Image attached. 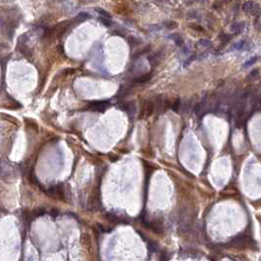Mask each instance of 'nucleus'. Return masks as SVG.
Wrapping results in <instances>:
<instances>
[{
	"label": "nucleus",
	"mask_w": 261,
	"mask_h": 261,
	"mask_svg": "<svg viewBox=\"0 0 261 261\" xmlns=\"http://www.w3.org/2000/svg\"><path fill=\"white\" fill-rule=\"evenodd\" d=\"M128 42L130 43V45L132 46V47H134V46H138L139 44H141V40H139V39L136 38V37H128Z\"/></svg>",
	"instance_id": "8"
},
{
	"label": "nucleus",
	"mask_w": 261,
	"mask_h": 261,
	"mask_svg": "<svg viewBox=\"0 0 261 261\" xmlns=\"http://www.w3.org/2000/svg\"><path fill=\"white\" fill-rule=\"evenodd\" d=\"M257 74H258V69H256L255 71H252V72L250 73V75H249V77H251V76H254V77H255Z\"/></svg>",
	"instance_id": "20"
},
{
	"label": "nucleus",
	"mask_w": 261,
	"mask_h": 261,
	"mask_svg": "<svg viewBox=\"0 0 261 261\" xmlns=\"http://www.w3.org/2000/svg\"><path fill=\"white\" fill-rule=\"evenodd\" d=\"M129 92H130L129 87L123 85V87H120V89H119V91H118V97H125L126 95L129 94Z\"/></svg>",
	"instance_id": "5"
},
{
	"label": "nucleus",
	"mask_w": 261,
	"mask_h": 261,
	"mask_svg": "<svg viewBox=\"0 0 261 261\" xmlns=\"http://www.w3.org/2000/svg\"><path fill=\"white\" fill-rule=\"evenodd\" d=\"M151 79V74H146V75H142V76L138 77V78L134 79V83H145V81H149V79Z\"/></svg>",
	"instance_id": "3"
},
{
	"label": "nucleus",
	"mask_w": 261,
	"mask_h": 261,
	"mask_svg": "<svg viewBox=\"0 0 261 261\" xmlns=\"http://www.w3.org/2000/svg\"><path fill=\"white\" fill-rule=\"evenodd\" d=\"M115 12H116L117 14H120V15H126L130 12V9L128 7H126V6L119 5V6H116V8H115Z\"/></svg>",
	"instance_id": "4"
},
{
	"label": "nucleus",
	"mask_w": 261,
	"mask_h": 261,
	"mask_svg": "<svg viewBox=\"0 0 261 261\" xmlns=\"http://www.w3.org/2000/svg\"><path fill=\"white\" fill-rule=\"evenodd\" d=\"M153 111H154V106H153L152 101H146L144 106L142 107V109H141L140 117H142L143 115H144V116H149V115H151L153 113Z\"/></svg>",
	"instance_id": "2"
},
{
	"label": "nucleus",
	"mask_w": 261,
	"mask_h": 261,
	"mask_svg": "<svg viewBox=\"0 0 261 261\" xmlns=\"http://www.w3.org/2000/svg\"><path fill=\"white\" fill-rule=\"evenodd\" d=\"M242 28H244V24L242 23H235V24H233V26H232V30H233L236 34H240V32L242 30Z\"/></svg>",
	"instance_id": "7"
},
{
	"label": "nucleus",
	"mask_w": 261,
	"mask_h": 261,
	"mask_svg": "<svg viewBox=\"0 0 261 261\" xmlns=\"http://www.w3.org/2000/svg\"><path fill=\"white\" fill-rule=\"evenodd\" d=\"M96 11L97 12L99 13V14H101L102 16H104L105 18H107V19H109L110 17H111V15L109 14V13L107 12V11H105V10H102V9H96Z\"/></svg>",
	"instance_id": "14"
},
{
	"label": "nucleus",
	"mask_w": 261,
	"mask_h": 261,
	"mask_svg": "<svg viewBox=\"0 0 261 261\" xmlns=\"http://www.w3.org/2000/svg\"><path fill=\"white\" fill-rule=\"evenodd\" d=\"M58 213H59V212L57 211V210L52 209L51 212H50V215H52V216H57V215H58Z\"/></svg>",
	"instance_id": "19"
},
{
	"label": "nucleus",
	"mask_w": 261,
	"mask_h": 261,
	"mask_svg": "<svg viewBox=\"0 0 261 261\" xmlns=\"http://www.w3.org/2000/svg\"><path fill=\"white\" fill-rule=\"evenodd\" d=\"M165 26H166V28H168L169 30H174V28H176L177 26H178V24H177L175 21H168L165 23Z\"/></svg>",
	"instance_id": "11"
},
{
	"label": "nucleus",
	"mask_w": 261,
	"mask_h": 261,
	"mask_svg": "<svg viewBox=\"0 0 261 261\" xmlns=\"http://www.w3.org/2000/svg\"><path fill=\"white\" fill-rule=\"evenodd\" d=\"M149 50H150V45H147V46H145V47H142L141 49H139L138 51H136V53H134V55L132 56V58H136V57H138L142 54H145V53L149 52Z\"/></svg>",
	"instance_id": "6"
},
{
	"label": "nucleus",
	"mask_w": 261,
	"mask_h": 261,
	"mask_svg": "<svg viewBox=\"0 0 261 261\" xmlns=\"http://www.w3.org/2000/svg\"><path fill=\"white\" fill-rule=\"evenodd\" d=\"M180 107H181V101L179 98H177L176 100H175L173 106H172V109H173V111H175V112H179Z\"/></svg>",
	"instance_id": "12"
},
{
	"label": "nucleus",
	"mask_w": 261,
	"mask_h": 261,
	"mask_svg": "<svg viewBox=\"0 0 261 261\" xmlns=\"http://www.w3.org/2000/svg\"><path fill=\"white\" fill-rule=\"evenodd\" d=\"M173 36L175 37V38H174V41L176 42L177 45L180 46V47H183V39L182 38V36H181L180 34H173Z\"/></svg>",
	"instance_id": "10"
},
{
	"label": "nucleus",
	"mask_w": 261,
	"mask_h": 261,
	"mask_svg": "<svg viewBox=\"0 0 261 261\" xmlns=\"http://www.w3.org/2000/svg\"><path fill=\"white\" fill-rule=\"evenodd\" d=\"M256 59H257V57H255V58H252V59H251V60H249V61H248V63L244 64V67H249V66H250V65H252V64L254 63V62H255Z\"/></svg>",
	"instance_id": "18"
},
{
	"label": "nucleus",
	"mask_w": 261,
	"mask_h": 261,
	"mask_svg": "<svg viewBox=\"0 0 261 261\" xmlns=\"http://www.w3.org/2000/svg\"><path fill=\"white\" fill-rule=\"evenodd\" d=\"M198 43H200L202 46H207V45H211V41L207 40V39H202V40H200Z\"/></svg>",
	"instance_id": "17"
},
{
	"label": "nucleus",
	"mask_w": 261,
	"mask_h": 261,
	"mask_svg": "<svg viewBox=\"0 0 261 261\" xmlns=\"http://www.w3.org/2000/svg\"><path fill=\"white\" fill-rule=\"evenodd\" d=\"M89 17L87 13H81V14H79L78 16H77L76 20H78V21H83V20L87 19V18Z\"/></svg>",
	"instance_id": "15"
},
{
	"label": "nucleus",
	"mask_w": 261,
	"mask_h": 261,
	"mask_svg": "<svg viewBox=\"0 0 261 261\" xmlns=\"http://www.w3.org/2000/svg\"><path fill=\"white\" fill-rule=\"evenodd\" d=\"M110 106V102L107 100H99V101H92L88 104V109L92 111L103 112Z\"/></svg>",
	"instance_id": "1"
},
{
	"label": "nucleus",
	"mask_w": 261,
	"mask_h": 261,
	"mask_svg": "<svg viewBox=\"0 0 261 261\" xmlns=\"http://www.w3.org/2000/svg\"><path fill=\"white\" fill-rule=\"evenodd\" d=\"M189 26L192 28H194V30H198V32H203L204 30V28H202L201 26H198V25H189Z\"/></svg>",
	"instance_id": "16"
},
{
	"label": "nucleus",
	"mask_w": 261,
	"mask_h": 261,
	"mask_svg": "<svg viewBox=\"0 0 261 261\" xmlns=\"http://www.w3.org/2000/svg\"><path fill=\"white\" fill-rule=\"evenodd\" d=\"M253 7H254L253 2L248 1V2H246V3H244V5H242V10H244V12H250V11H252Z\"/></svg>",
	"instance_id": "9"
},
{
	"label": "nucleus",
	"mask_w": 261,
	"mask_h": 261,
	"mask_svg": "<svg viewBox=\"0 0 261 261\" xmlns=\"http://www.w3.org/2000/svg\"><path fill=\"white\" fill-rule=\"evenodd\" d=\"M99 21H100L105 26H112L111 21H110L109 19H107V18H99Z\"/></svg>",
	"instance_id": "13"
}]
</instances>
